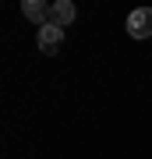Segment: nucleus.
<instances>
[{"instance_id":"f257e3e1","label":"nucleus","mask_w":152,"mask_h":159,"mask_svg":"<svg viewBox=\"0 0 152 159\" xmlns=\"http://www.w3.org/2000/svg\"><path fill=\"white\" fill-rule=\"evenodd\" d=\"M127 35L131 39H149L152 35V7H135L127 14Z\"/></svg>"},{"instance_id":"f03ea898","label":"nucleus","mask_w":152,"mask_h":159,"mask_svg":"<svg viewBox=\"0 0 152 159\" xmlns=\"http://www.w3.org/2000/svg\"><path fill=\"white\" fill-rule=\"evenodd\" d=\"M74 4L71 0H53L50 4V14H46V25H53V29H64V25H71L74 21Z\"/></svg>"},{"instance_id":"7ed1b4c3","label":"nucleus","mask_w":152,"mask_h":159,"mask_svg":"<svg viewBox=\"0 0 152 159\" xmlns=\"http://www.w3.org/2000/svg\"><path fill=\"white\" fill-rule=\"evenodd\" d=\"M60 43H64V29H53V25L39 29V50H43V53H57Z\"/></svg>"},{"instance_id":"20e7f679","label":"nucleus","mask_w":152,"mask_h":159,"mask_svg":"<svg viewBox=\"0 0 152 159\" xmlns=\"http://www.w3.org/2000/svg\"><path fill=\"white\" fill-rule=\"evenodd\" d=\"M21 14L28 21H35L39 29H46V14H50V4H43V0H25L21 4Z\"/></svg>"}]
</instances>
